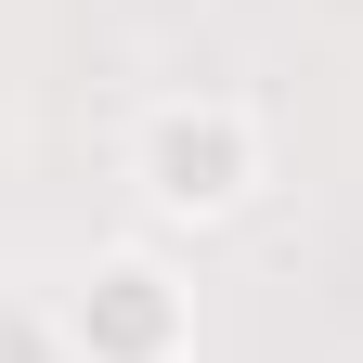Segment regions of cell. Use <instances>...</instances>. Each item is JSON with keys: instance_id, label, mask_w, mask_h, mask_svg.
Listing matches in <instances>:
<instances>
[{"instance_id": "6da1fadb", "label": "cell", "mask_w": 363, "mask_h": 363, "mask_svg": "<svg viewBox=\"0 0 363 363\" xmlns=\"http://www.w3.org/2000/svg\"><path fill=\"white\" fill-rule=\"evenodd\" d=\"M130 182H143L156 220H234V208L259 195V117L234 104V91H182V104L143 117Z\"/></svg>"}, {"instance_id": "7a4b0ae2", "label": "cell", "mask_w": 363, "mask_h": 363, "mask_svg": "<svg viewBox=\"0 0 363 363\" xmlns=\"http://www.w3.org/2000/svg\"><path fill=\"white\" fill-rule=\"evenodd\" d=\"M65 350H78V363H182V350H195L182 272L143 259V247H104V259L65 286Z\"/></svg>"}]
</instances>
